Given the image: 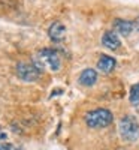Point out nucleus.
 Wrapping results in <instances>:
<instances>
[{
  "label": "nucleus",
  "instance_id": "1",
  "mask_svg": "<svg viewBox=\"0 0 139 150\" xmlns=\"http://www.w3.org/2000/svg\"><path fill=\"white\" fill-rule=\"evenodd\" d=\"M33 63L39 68L41 71L42 69H49L53 72H57L61 66V60H60V56L55 50L53 48H44L37 53L33 59Z\"/></svg>",
  "mask_w": 139,
  "mask_h": 150
},
{
  "label": "nucleus",
  "instance_id": "2",
  "mask_svg": "<svg viewBox=\"0 0 139 150\" xmlns=\"http://www.w3.org/2000/svg\"><path fill=\"white\" fill-rule=\"evenodd\" d=\"M114 122V114L108 108H96L85 114V123L91 129L106 128Z\"/></svg>",
  "mask_w": 139,
  "mask_h": 150
},
{
  "label": "nucleus",
  "instance_id": "3",
  "mask_svg": "<svg viewBox=\"0 0 139 150\" xmlns=\"http://www.w3.org/2000/svg\"><path fill=\"white\" fill-rule=\"evenodd\" d=\"M120 135L126 143H133L139 138V123L133 116H124L118 125Z\"/></svg>",
  "mask_w": 139,
  "mask_h": 150
},
{
  "label": "nucleus",
  "instance_id": "4",
  "mask_svg": "<svg viewBox=\"0 0 139 150\" xmlns=\"http://www.w3.org/2000/svg\"><path fill=\"white\" fill-rule=\"evenodd\" d=\"M41 69L37 68L33 62H20L17 65V77L22 81H36L37 78L41 77Z\"/></svg>",
  "mask_w": 139,
  "mask_h": 150
},
{
  "label": "nucleus",
  "instance_id": "5",
  "mask_svg": "<svg viewBox=\"0 0 139 150\" xmlns=\"http://www.w3.org/2000/svg\"><path fill=\"white\" fill-rule=\"evenodd\" d=\"M65 35H66V27L61 21H54L48 29V36L53 42H61L65 39Z\"/></svg>",
  "mask_w": 139,
  "mask_h": 150
},
{
  "label": "nucleus",
  "instance_id": "6",
  "mask_svg": "<svg viewBox=\"0 0 139 150\" xmlns=\"http://www.w3.org/2000/svg\"><path fill=\"white\" fill-rule=\"evenodd\" d=\"M115 66H117V60L108 54L100 56V59L97 60V69L103 74H111L115 69Z\"/></svg>",
  "mask_w": 139,
  "mask_h": 150
},
{
  "label": "nucleus",
  "instance_id": "7",
  "mask_svg": "<svg viewBox=\"0 0 139 150\" xmlns=\"http://www.w3.org/2000/svg\"><path fill=\"white\" fill-rule=\"evenodd\" d=\"M102 45L108 50H118L121 45V41L115 32H105L102 36Z\"/></svg>",
  "mask_w": 139,
  "mask_h": 150
},
{
  "label": "nucleus",
  "instance_id": "8",
  "mask_svg": "<svg viewBox=\"0 0 139 150\" xmlns=\"http://www.w3.org/2000/svg\"><path fill=\"white\" fill-rule=\"evenodd\" d=\"M79 84L81 86H85V87H91L96 81H97V72L91 68H87L81 72L79 75Z\"/></svg>",
  "mask_w": 139,
  "mask_h": 150
},
{
  "label": "nucleus",
  "instance_id": "9",
  "mask_svg": "<svg viewBox=\"0 0 139 150\" xmlns=\"http://www.w3.org/2000/svg\"><path fill=\"white\" fill-rule=\"evenodd\" d=\"M114 27H115V30L124 36H129L133 29H135V24L133 21H127V20H121V18H117L115 21H114Z\"/></svg>",
  "mask_w": 139,
  "mask_h": 150
},
{
  "label": "nucleus",
  "instance_id": "10",
  "mask_svg": "<svg viewBox=\"0 0 139 150\" xmlns=\"http://www.w3.org/2000/svg\"><path fill=\"white\" fill-rule=\"evenodd\" d=\"M129 99H130V104L138 107L139 105V83L138 84H133L132 89H130V95H129Z\"/></svg>",
  "mask_w": 139,
  "mask_h": 150
},
{
  "label": "nucleus",
  "instance_id": "11",
  "mask_svg": "<svg viewBox=\"0 0 139 150\" xmlns=\"http://www.w3.org/2000/svg\"><path fill=\"white\" fill-rule=\"evenodd\" d=\"M0 150H21V149L18 146H15V144L5 143V144H0Z\"/></svg>",
  "mask_w": 139,
  "mask_h": 150
},
{
  "label": "nucleus",
  "instance_id": "12",
  "mask_svg": "<svg viewBox=\"0 0 139 150\" xmlns=\"http://www.w3.org/2000/svg\"><path fill=\"white\" fill-rule=\"evenodd\" d=\"M5 138H6V134L2 131V128H0V141H3Z\"/></svg>",
  "mask_w": 139,
  "mask_h": 150
},
{
  "label": "nucleus",
  "instance_id": "13",
  "mask_svg": "<svg viewBox=\"0 0 139 150\" xmlns=\"http://www.w3.org/2000/svg\"><path fill=\"white\" fill-rule=\"evenodd\" d=\"M133 24H135V29H138V30H139V18H136V21H135Z\"/></svg>",
  "mask_w": 139,
  "mask_h": 150
}]
</instances>
